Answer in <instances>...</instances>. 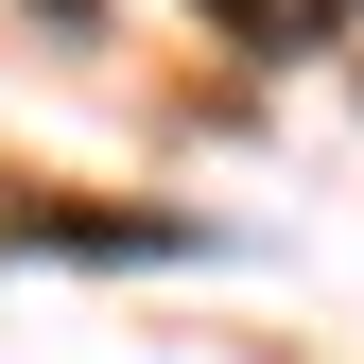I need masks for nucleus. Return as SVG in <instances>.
Here are the masks:
<instances>
[{
    "instance_id": "obj_1",
    "label": "nucleus",
    "mask_w": 364,
    "mask_h": 364,
    "mask_svg": "<svg viewBox=\"0 0 364 364\" xmlns=\"http://www.w3.org/2000/svg\"><path fill=\"white\" fill-rule=\"evenodd\" d=\"M0 243H18V260H191L208 225H173V208H70V191H0Z\"/></svg>"
},
{
    "instance_id": "obj_2",
    "label": "nucleus",
    "mask_w": 364,
    "mask_h": 364,
    "mask_svg": "<svg viewBox=\"0 0 364 364\" xmlns=\"http://www.w3.org/2000/svg\"><path fill=\"white\" fill-rule=\"evenodd\" d=\"M225 35H243V53H330L347 35V0H208Z\"/></svg>"
},
{
    "instance_id": "obj_3",
    "label": "nucleus",
    "mask_w": 364,
    "mask_h": 364,
    "mask_svg": "<svg viewBox=\"0 0 364 364\" xmlns=\"http://www.w3.org/2000/svg\"><path fill=\"white\" fill-rule=\"evenodd\" d=\"M53 18H105V0H53Z\"/></svg>"
}]
</instances>
